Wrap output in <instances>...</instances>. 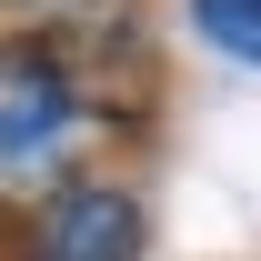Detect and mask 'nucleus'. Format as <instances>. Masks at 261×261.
<instances>
[{"mask_svg":"<svg viewBox=\"0 0 261 261\" xmlns=\"http://www.w3.org/2000/svg\"><path fill=\"white\" fill-rule=\"evenodd\" d=\"M81 130V91L50 40H0V181H40Z\"/></svg>","mask_w":261,"mask_h":261,"instance_id":"obj_1","label":"nucleus"},{"mask_svg":"<svg viewBox=\"0 0 261 261\" xmlns=\"http://www.w3.org/2000/svg\"><path fill=\"white\" fill-rule=\"evenodd\" d=\"M20 261H141V201L111 181H61L40 201Z\"/></svg>","mask_w":261,"mask_h":261,"instance_id":"obj_2","label":"nucleus"},{"mask_svg":"<svg viewBox=\"0 0 261 261\" xmlns=\"http://www.w3.org/2000/svg\"><path fill=\"white\" fill-rule=\"evenodd\" d=\"M191 20H201L211 50H231V61L261 70V0H191Z\"/></svg>","mask_w":261,"mask_h":261,"instance_id":"obj_3","label":"nucleus"}]
</instances>
